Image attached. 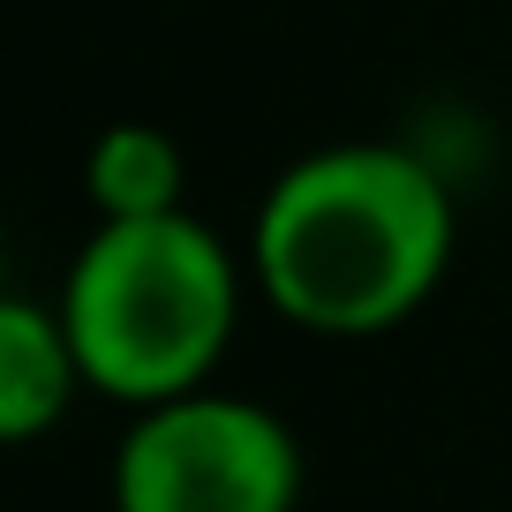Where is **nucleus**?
Segmentation results:
<instances>
[{
    "mask_svg": "<svg viewBox=\"0 0 512 512\" xmlns=\"http://www.w3.org/2000/svg\"><path fill=\"white\" fill-rule=\"evenodd\" d=\"M452 189L407 144H317L264 189L249 219L256 294L317 339L400 332L452 264Z\"/></svg>",
    "mask_w": 512,
    "mask_h": 512,
    "instance_id": "nucleus-1",
    "label": "nucleus"
},
{
    "mask_svg": "<svg viewBox=\"0 0 512 512\" xmlns=\"http://www.w3.org/2000/svg\"><path fill=\"white\" fill-rule=\"evenodd\" d=\"M61 324L83 384L136 415L211 384L241 324V264L196 211L98 219L61 279Z\"/></svg>",
    "mask_w": 512,
    "mask_h": 512,
    "instance_id": "nucleus-2",
    "label": "nucleus"
},
{
    "mask_svg": "<svg viewBox=\"0 0 512 512\" xmlns=\"http://www.w3.org/2000/svg\"><path fill=\"white\" fill-rule=\"evenodd\" d=\"M302 445L264 400L181 392L136 407L113 452V512H294Z\"/></svg>",
    "mask_w": 512,
    "mask_h": 512,
    "instance_id": "nucleus-3",
    "label": "nucleus"
},
{
    "mask_svg": "<svg viewBox=\"0 0 512 512\" xmlns=\"http://www.w3.org/2000/svg\"><path fill=\"white\" fill-rule=\"evenodd\" d=\"M76 392H91V384H83L76 339L61 324V302L8 294L0 302V437L38 445L76 407Z\"/></svg>",
    "mask_w": 512,
    "mask_h": 512,
    "instance_id": "nucleus-4",
    "label": "nucleus"
},
{
    "mask_svg": "<svg viewBox=\"0 0 512 512\" xmlns=\"http://www.w3.org/2000/svg\"><path fill=\"white\" fill-rule=\"evenodd\" d=\"M83 196L98 219H159L189 211V151L159 121H113L83 151Z\"/></svg>",
    "mask_w": 512,
    "mask_h": 512,
    "instance_id": "nucleus-5",
    "label": "nucleus"
}]
</instances>
